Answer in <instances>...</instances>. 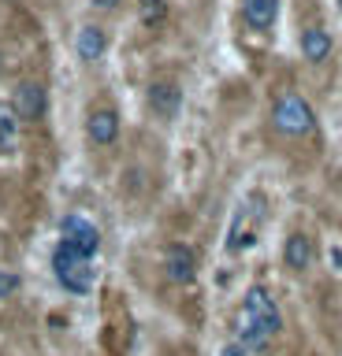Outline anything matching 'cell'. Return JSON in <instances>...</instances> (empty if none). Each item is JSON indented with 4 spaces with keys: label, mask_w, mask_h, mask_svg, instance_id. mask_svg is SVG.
<instances>
[{
    "label": "cell",
    "mask_w": 342,
    "mask_h": 356,
    "mask_svg": "<svg viewBox=\"0 0 342 356\" xmlns=\"http://www.w3.org/2000/svg\"><path fill=\"white\" fill-rule=\"evenodd\" d=\"M231 327H235V341L246 353H264L268 349L283 330V312H279V300L272 297V289L268 286L246 289V297H242Z\"/></svg>",
    "instance_id": "6da1fadb"
},
{
    "label": "cell",
    "mask_w": 342,
    "mask_h": 356,
    "mask_svg": "<svg viewBox=\"0 0 342 356\" xmlns=\"http://www.w3.org/2000/svg\"><path fill=\"white\" fill-rule=\"evenodd\" d=\"M268 130L275 138L290 141V145H309L320 138V115L297 86H283L275 89L272 104H268Z\"/></svg>",
    "instance_id": "7a4b0ae2"
},
{
    "label": "cell",
    "mask_w": 342,
    "mask_h": 356,
    "mask_svg": "<svg viewBox=\"0 0 342 356\" xmlns=\"http://www.w3.org/2000/svg\"><path fill=\"white\" fill-rule=\"evenodd\" d=\"M52 275H56V282L75 297L93 293V286H97L93 256H86L79 249H68V245H56V252H52Z\"/></svg>",
    "instance_id": "3957f363"
},
{
    "label": "cell",
    "mask_w": 342,
    "mask_h": 356,
    "mask_svg": "<svg viewBox=\"0 0 342 356\" xmlns=\"http://www.w3.org/2000/svg\"><path fill=\"white\" fill-rule=\"evenodd\" d=\"M297 49H302V60L309 67H320L335 56V33H331V26L320 15H313V19H305L302 33H297Z\"/></svg>",
    "instance_id": "277c9868"
},
{
    "label": "cell",
    "mask_w": 342,
    "mask_h": 356,
    "mask_svg": "<svg viewBox=\"0 0 342 356\" xmlns=\"http://www.w3.org/2000/svg\"><path fill=\"white\" fill-rule=\"evenodd\" d=\"M60 245L79 249L86 256H97L101 252V230H97V222H90L79 211H71V216L60 219Z\"/></svg>",
    "instance_id": "5b68a950"
},
{
    "label": "cell",
    "mask_w": 342,
    "mask_h": 356,
    "mask_svg": "<svg viewBox=\"0 0 342 356\" xmlns=\"http://www.w3.org/2000/svg\"><path fill=\"white\" fill-rule=\"evenodd\" d=\"M261 219H264V211H257L253 204H238L235 219H231V227H227V252H231V256L246 252L249 245L257 241V234H261Z\"/></svg>",
    "instance_id": "8992f818"
},
{
    "label": "cell",
    "mask_w": 342,
    "mask_h": 356,
    "mask_svg": "<svg viewBox=\"0 0 342 356\" xmlns=\"http://www.w3.org/2000/svg\"><path fill=\"white\" fill-rule=\"evenodd\" d=\"M313 264H316V238L309 230H290L283 241V267L290 275H309Z\"/></svg>",
    "instance_id": "52a82bcc"
},
{
    "label": "cell",
    "mask_w": 342,
    "mask_h": 356,
    "mask_svg": "<svg viewBox=\"0 0 342 356\" xmlns=\"http://www.w3.org/2000/svg\"><path fill=\"white\" fill-rule=\"evenodd\" d=\"M149 111L164 122L179 119L182 111V89L179 82H171V78H157V82L149 86Z\"/></svg>",
    "instance_id": "ba28073f"
},
{
    "label": "cell",
    "mask_w": 342,
    "mask_h": 356,
    "mask_svg": "<svg viewBox=\"0 0 342 356\" xmlns=\"http://www.w3.org/2000/svg\"><path fill=\"white\" fill-rule=\"evenodd\" d=\"M164 275H168V282H175V286H190L197 278V252L182 241L168 245V252H164Z\"/></svg>",
    "instance_id": "9c48e42d"
},
{
    "label": "cell",
    "mask_w": 342,
    "mask_h": 356,
    "mask_svg": "<svg viewBox=\"0 0 342 356\" xmlns=\"http://www.w3.org/2000/svg\"><path fill=\"white\" fill-rule=\"evenodd\" d=\"M238 8H242V22L253 33H272L275 22H279L283 0H238Z\"/></svg>",
    "instance_id": "30bf717a"
},
{
    "label": "cell",
    "mask_w": 342,
    "mask_h": 356,
    "mask_svg": "<svg viewBox=\"0 0 342 356\" xmlns=\"http://www.w3.org/2000/svg\"><path fill=\"white\" fill-rule=\"evenodd\" d=\"M12 108H15V115L23 122H38L41 115H45V108H49L45 86L41 82H19L15 97H12Z\"/></svg>",
    "instance_id": "8fae6325"
},
{
    "label": "cell",
    "mask_w": 342,
    "mask_h": 356,
    "mask_svg": "<svg viewBox=\"0 0 342 356\" xmlns=\"http://www.w3.org/2000/svg\"><path fill=\"white\" fill-rule=\"evenodd\" d=\"M86 138L93 145H116L119 138V111L116 108H93L86 119Z\"/></svg>",
    "instance_id": "7c38bea8"
},
{
    "label": "cell",
    "mask_w": 342,
    "mask_h": 356,
    "mask_svg": "<svg viewBox=\"0 0 342 356\" xmlns=\"http://www.w3.org/2000/svg\"><path fill=\"white\" fill-rule=\"evenodd\" d=\"M75 52H79L82 63H97L108 52V33L101 26H93V22H90V26H82L79 38H75Z\"/></svg>",
    "instance_id": "4fadbf2b"
},
{
    "label": "cell",
    "mask_w": 342,
    "mask_h": 356,
    "mask_svg": "<svg viewBox=\"0 0 342 356\" xmlns=\"http://www.w3.org/2000/svg\"><path fill=\"white\" fill-rule=\"evenodd\" d=\"M19 119L12 100H0V156H12L19 149Z\"/></svg>",
    "instance_id": "5bb4252c"
},
{
    "label": "cell",
    "mask_w": 342,
    "mask_h": 356,
    "mask_svg": "<svg viewBox=\"0 0 342 356\" xmlns=\"http://www.w3.org/2000/svg\"><path fill=\"white\" fill-rule=\"evenodd\" d=\"M138 15L146 26H160L164 19H168V0H141L138 4Z\"/></svg>",
    "instance_id": "9a60e30c"
},
{
    "label": "cell",
    "mask_w": 342,
    "mask_h": 356,
    "mask_svg": "<svg viewBox=\"0 0 342 356\" xmlns=\"http://www.w3.org/2000/svg\"><path fill=\"white\" fill-rule=\"evenodd\" d=\"M19 286H23V278H19L15 271H0V300H8Z\"/></svg>",
    "instance_id": "2e32d148"
},
{
    "label": "cell",
    "mask_w": 342,
    "mask_h": 356,
    "mask_svg": "<svg viewBox=\"0 0 342 356\" xmlns=\"http://www.w3.org/2000/svg\"><path fill=\"white\" fill-rule=\"evenodd\" d=\"M219 356H249V353L242 349L238 341H231V345H224V349H219Z\"/></svg>",
    "instance_id": "e0dca14e"
},
{
    "label": "cell",
    "mask_w": 342,
    "mask_h": 356,
    "mask_svg": "<svg viewBox=\"0 0 342 356\" xmlns=\"http://www.w3.org/2000/svg\"><path fill=\"white\" fill-rule=\"evenodd\" d=\"M93 8H101V11H116L119 4H123V0H90Z\"/></svg>",
    "instance_id": "ac0fdd59"
},
{
    "label": "cell",
    "mask_w": 342,
    "mask_h": 356,
    "mask_svg": "<svg viewBox=\"0 0 342 356\" xmlns=\"http://www.w3.org/2000/svg\"><path fill=\"white\" fill-rule=\"evenodd\" d=\"M339 8H342V0H339Z\"/></svg>",
    "instance_id": "d6986e66"
}]
</instances>
